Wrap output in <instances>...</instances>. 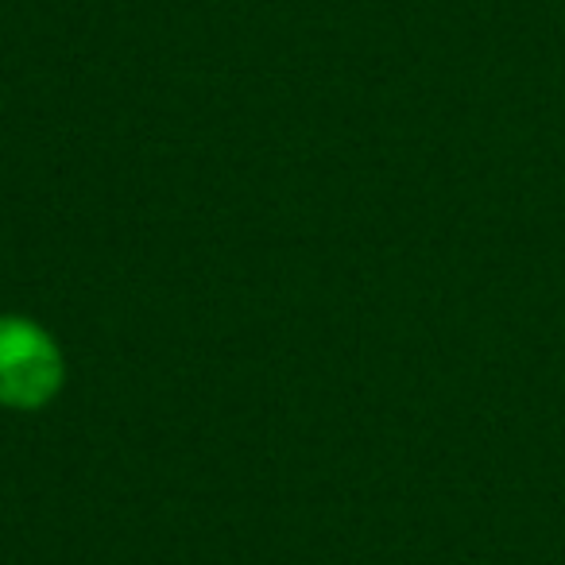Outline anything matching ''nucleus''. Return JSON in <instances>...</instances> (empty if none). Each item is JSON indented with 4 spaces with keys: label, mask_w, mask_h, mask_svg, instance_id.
Here are the masks:
<instances>
[{
    "label": "nucleus",
    "mask_w": 565,
    "mask_h": 565,
    "mask_svg": "<svg viewBox=\"0 0 565 565\" xmlns=\"http://www.w3.org/2000/svg\"><path fill=\"white\" fill-rule=\"evenodd\" d=\"M66 376L55 338L32 318H0V407L40 411L58 395Z\"/></svg>",
    "instance_id": "f257e3e1"
}]
</instances>
